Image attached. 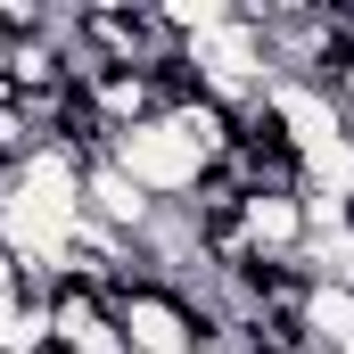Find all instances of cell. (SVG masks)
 Returning a JSON list of instances; mask_svg holds the SVG:
<instances>
[{"label": "cell", "mask_w": 354, "mask_h": 354, "mask_svg": "<svg viewBox=\"0 0 354 354\" xmlns=\"http://www.w3.org/2000/svg\"><path fill=\"white\" fill-rule=\"evenodd\" d=\"M264 107H272V124H280V140L297 149V165L322 157L330 140H354L346 124H338V107H330V91H322V83H272Z\"/></svg>", "instance_id": "3957f363"}, {"label": "cell", "mask_w": 354, "mask_h": 354, "mask_svg": "<svg viewBox=\"0 0 354 354\" xmlns=\"http://www.w3.org/2000/svg\"><path fill=\"white\" fill-rule=\"evenodd\" d=\"M50 354H124L107 288H91V280H58L50 288Z\"/></svg>", "instance_id": "7a4b0ae2"}, {"label": "cell", "mask_w": 354, "mask_h": 354, "mask_svg": "<svg viewBox=\"0 0 354 354\" xmlns=\"http://www.w3.org/2000/svg\"><path fill=\"white\" fill-rule=\"evenodd\" d=\"M338 354H354V346H338Z\"/></svg>", "instance_id": "5b68a950"}, {"label": "cell", "mask_w": 354, "mask_h": 354, "mask_svg": "<svg viewBox=\"0 0 354 354\" xmlns=\"http://www.w3.org/2000/svg\"><path fill=\"white\" fill-rule=\"evenodd\" d=\"M107 165H115V174H132L157 206H189V198H198V181H206V157L181 140L165 115H149V124H132V132H107Z\"/></svg>", "instance_id": "6da1fadb"}, {"label": "cell", "mask_w": 354, "mask_h": 354, "mask_svg": "<svg viewBox=\"0 0 354 354\" xmlns=\"http://www.w3.org/2000/svg\"><path fill=\"white\" fill-rule=\"evenodd\" d=\"M297 330H305L313 354L354 346V288H346V280H305V297H297Z\"/></svg>", "instance_id": "277c9868"}]
</instances>
